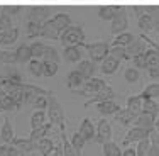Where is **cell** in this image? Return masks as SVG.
Here are the masks:
<instances>
[{
  "label": "cell",
  "mask_w": 159,
  "mask_h": 156,
  "mask_svg": "<svg viewBox=\"0 0 159 156\" xmlns=\"http://www.w3.org/2000/svg\"><path fill=\"white\" fill-rule=\"evenodd\" d=\"M85 49L88 53L90 59L95 63H102L108 54H110V46L105 41H95V43L85 44Z\"/></svg>",
  "instance_id": "3957f363"
},
{
  "label": "cell",
  "mask_w": 159,
  "mask_h": 156,
  "mask_svg": "<svg viewBox=\"0 0 159 156\" xmlns=\"http://www.w3.org/2000/svg\"><path fill=\"white\" fill-rule=\"evenodd\" d=\"M2 149H3V153H5V156H25L24 151H20L19 148L14 146V144H3Z\"/></svg>",
  "instance_id": "f907efd6"
},
{
  "label": "cell",
  "mask_w": 159,
  "mask_h": 156,
  "mask_svg": "<svg viewBox=\"0 0 159 156\" xmlns=\"http://www.w3.org/2000/svg\"><path fill=\"white\" fill-rule=\"evenodd\" d=\"M135 149H137V156H147V153H149V149H151V139L146 138V139L139 141Z\"/></svg>",
  "instance_id": "681fc988"
},
{
  "label": "cell",
  "mask_w": 159,
  "mask_h": 156,
  "mask_svg": "<svg viewBox=\"0 0 159 156\" xmlns=\"http://www.w3.org/2000/svg\"><path fill=\"white\" fill-rule=\"evenodd\" d=\"M107 87V82H105L103 78H88L85 82V85L81 87V88H78L76 92L73 93H78V95H85V97H90V95H95L97 92H100L102 88H105Z\"/></svg>",
  "instance_id": "277c9868"
},
{
  "label": "cell",
  "mask_w": 159,
  "mask_h": 156,
  "mask_svg": "<svg viewBox=\"0 0 159 156\" xmlns=\"http://www.w3.org/2000/svg\"><path fill=\"white\" fill-rule=\"evenodd\" d=\"M41 29H43V24L34 21H27V27H25V34H27L29 39H34V37L41 36Z\"/></svg>",
  "instance_id": "74e56055"
},
{
  "label": "cell",
  "mask_w": 159,
  "mask_h": 156,
  "mask_svg": "<svg viewBox=\"0 0 159 156\" xmlns=\"http://www.w3.org/2000/svg\"><path fill=\"white\" fill-rule=\"evenodd\" d=\"M5 78L12 80V82L19 83V85H22V83H24V80H22L20 73H19L16 68L9 66V64H3V68L0 70V80H5Z\"/></svg>",
  "instance_id": "7402d4cb"
},
{
  "label": "cell",
  "mask_w": 159,
  "mask_h": 156,
  "mask_svg": "<svg viewBox=\"0 0 159 156\" xmlns=\"http://www.w3.org/2000/svg\"><path fill=\"white\" fill-rule=\"evenodd\" d=\"M0 156H5V153H3V149H2V146H0Z\"/></svg>",
  "instance_id": "e7e4bbea"
},
{
  "label": "cell",
  "mask_w": 159,
  "mask_h": 156,
  "mask_svg": "<svg viewBox=\"0 0 159 156\" xmlns=\"http://www.w3.org/2000/svg\"><path fill=\"white\" fill-rule=\"evenodd\" d=\"M61 31H59L58 27H56L54 24L51 22V19L46 21L43 24V29H41V37H44V39H49V41H59V37H61Z\"/></svg>",
  "instance_id": "5bb4252c"
},
{
  "label": "cell",
  "mask_w": 159,
  "mask_h": 156,
  "mask_svg": "<svg viewBox=\"0 0 159 156\" xmlns=\"http://www.w3.org/2000/svg\"><path fill=\"white\" fill-rule=\"evenodd\" d=\"M3 95H5V92H3V88H2V85H0V98L3 97Z\"/></svg>",
  "instance_id": "be15d7a7"
},
{
  "label": "cell",
  "mask_w": 159,
  "mask_h": 156,
  "mask_svg": "<svg viewBox=\"0 0 159 156\" xmlns=\"http://www.w3.org/2000/svg\"><path fill=\"white\" fill-rule=\"evenodd\" d=\"M144 54H146L147 66H149V68H152V66H157V64H159V54H157V51H156L154 48H147Z\"/></svg>",
  "instance_id": "f6af8a7d"
},
{
  "label": "cell",
  "mask_w": 159,
  "mask_h": 156,
  "mask_svg": "<svg viewBox=\"0 0 159 156\" xmlns=\"http://www.w3.org/2000/svg\"><path fill=\"white\" fill-rule=\"evenodd\" d=\"M119 66H120V59H117L115 56L108 54L107 58L102 61L100 70H102V73H103V75H113V73H117Z\"/></svg>",
  "instance_id": "ac0fdd59"
},
{
  "label": "cell",
  "mask_w": 159,
  "mask_h": 156,
  "mask_svg": "<svg viewBox=\"0 0 159 156\" xmlns=\"http://www.w3.org/2000/svg\"><path fill=\"white\" fill-rule=\"evenodd\" d=\"M137 26L139 29H141L142 34H149L151 31H154V19L151 14H142V16H139L137 19Z\"/></svg>",
  "instance_id": "484cf974"
},
{
  "label": "cell",
  "mask_w": 159,
  "mask_h": 156,
  "mask_svg": "<svg viewBox=\"0 0 159 156\" xmlns=\"http://www.w3.org/2000/svg\"><path fill=\"white\" fill-rule=\"evenodd\" d=\"M144 53H146V51H144ZM144 53H142V54L134 56V58H132V63H134L135 68H146V70H147L149 66H147V59H146V54H144Z\"/></svg>",
  "instance_id": "db71d44e"
},
{
  "label": "cell",
  "mask_w": 159,
  "mask_h": 156,
  "mask_svg": "<svg viewBox=\"0 0 159 156\" xmlns=\"http://www.w3.org/2000/svg\"><path fill=\"white\" fill-rule=\"evenodd\" d=\"M147 73H149V77L152 80H159V64L152 68H147Z\"/></svg>",
  "instance_id": "11a10c76"
},
{
  "label": "cell",
  "mask_w": 159,
  "mask_h": 156,
  "mask_svg": "<svg viewBox=\"0 0 159 156\" xmlns=\"http://www.w3.org/2000/svg\"><path fill=\"white\" fill-rule=\"evenodd\" d=\"M142 97L141 95H130V97L127 98V109L132 110L134 114H141L142 112Z\"/></svg>",
  "instance_id": "836d02e7"
},
{
  "label": "cell",
  "mask_w": 159,
  "mask_h": 156,
  "mask_svg": "<svg viewBox=\"0 0 159 156\" xmlns=\"http://www.w3.org/2000/svg\"><path fill=\"white\" fill-rule=\"evenodd\" d=\"M142 112L152 114V116H157L159 109H157V98H146L142 102Z\"/></svg>",
  "instance_id": "7bdbcfd3"
},
{
  "label": "cell",
  "mask_w": 159,
  "mask_h": 156,
  "mask_svg": "<svg viewBox=\"0 0 159 156\" xmlns=\"http://www.w3.org/2000/svg\"><path fill=\"white\" fill-rule=\"evenodd\" d=\"M127 27H129V16H127L125 9L122 7V10L110 21V32L113 36H117L120 32H125Z\"/></svg>",
  "instance_id": "5b68a950"
},
{
  "label": "cell",
  "mask_w": 159,
  "mask_h": 156,
  "mask_svg": "<svg viewBox=\"0 0 159 156\" xmlns=\"http://www.w3.org/2000/svg\"><path fill=\"white\" fill-rule=\"evenodd\" d=\"M70 141H71V144H73L75 151L78 153V156H81V154H83V149H85V144L88 143V141L83 138V136L80 134V132H75V134L71 136V139H70Z\"/></svg>",
  "instance_id": "d590c367"
},
{
  "label": "cell",
  "mask_w": 159,
  "mask_h": 156,
  "mask_svg": "<svg viewBox=\"0 0 159 156\" xmlns=\"http://www.w3.org/2000/svg\"><path fill=\"white\" fill-rule=\"evenodd\" d=\"M46 46H48V44H44V43H32V44H31L32 58L43 59V58H44V51H46Z\"/></svg>",
  "instance_id": "bcb514c9"
},
{
  "label": "cell",
  "mask_w": 159,
  "mask_h": 156,
  "mask_svg": "<svg viewBox=\"0 0 159 156\" xmlns=\"http://www.w3.org/2000/svg\"><path fill=\"white\" fill-rule=\"evenodd\" d=\"M51 22H52V24H54L61 32H64V31H66V29L71 26V17L68 16V14H64V12H58V14H54V16L51 17Z\"/></svg>",
  "instance_id": "cb8c5ba5"
},
{
  "label": "cell",
  "mask_w": 159,
  "mask_h": 156,
  "mask_svg": "<svg viewBox=\"0 0 159 156\" xmlns=\"http://www.w3.org/2000/svg\"><path fill=\"white\" fill-rule=\"evenodd\" d=\"M97 107H98V112H100L102 116H115V114L120 110L119 104H117L115 100L100 102V104H97Z\"/></svg>",
  "instance_id": "d4e9b609"
},
{
  "label": "cell",
  "mask_w": 159,
  "mask_h": 156,
  "mask_svg": "<svg viewBox=\"0 0 159 156\" xmlns=\"http://www.w3.org/2000/svg\"><path fill=\"white\" fill-rule=\"evenodd\" d=\"M124 78H125L127 83H137L139 78H141V71H139V68L135 66H129L125 68V71H124Z\"/></svg>",
  "instance_id": "b9f144b4"
},
{
  "label": "cell",
  "mask_w": 159,
  "mask_h": 156,
  "mask_svg": "<svg viewBox=\"0 0 159 156\" xmlns=\"http://www.w3.org/2000/svg\"><path fill=\"white\" fill-rule=\"evenodd\" d=\"M151 136V131H147V129H142V127H137V125H134V127L129 129V132L125 134V138H124L122 144L124 146H130L132 143H139V141L146 139Z\"/></svg>",
  "instance_id": "52a82bcc"
},
{
  "label": "cell",
  "mask_w": 159,
  "mask_h": 156,
  "mask_svg": "<svg viewBox=\"0 0 159 156\" xmlns=\"http://www.w3.org/2000/svg\"><path fill=\"white\" fill-rule=\"evenodd\" d=\"M59 41H61V44L64 48L66 46H85V31H83L81 26L71 24L70 27L61 34Z\"/></svg>",
  "instance_id": "7a4b0ae2"
},
{
  "label": "cell",
  "mask_w": 159,
  "mask_h": 156,
  "mask_svg": "<svg viewBox=\"0 0 159 156\" xmlns=\"http://www.w3.org/2000/svg\"><path fill=\"white\" fill-rule=\"evenodd\" d=\"M16 148H19L24 153H32V151H37V143H34L31 138H14L12 143Z\"/></svg>",
  "instance_id": "e0dca14e"
},
{
  "label": "cell",
  "mask_w": 159,
  "mask_h": 156,
  "mask_svg": "<svg viewBox=\"0 0 159 156\" xmlns=\"http://www.w3.org/2000/svg\"><path fill=\"white\" fill-rule=\"evenodd\" d=\"M51 9L46 5H37V7H29L27 9V21H34L39 22V24H44L46 21L51 19Z\"/></svg>",
  "instance_id": "8992f818"
},
{
  "label": "cell",
  "mask_w": 159,
  "mask_h": 156,
  "mask_svg": "<svg viewBox=\"0 0 159 156\" xmlns=\"http://www.w3.org/2000/svg\"><path fill=\"white\" fill-rule=\"evenodd\" d=\"M3 12H7V14H10V16H14V14H17V12H20V7L16 5V7H3Z\"/></svg>",
  "instance_id": "9f6ffc18"
},
{
  "label": "cell",
  "mask_w": 159,
  "mask_h": 156,
  "mask_svg": "<svg viewBox=\"0 0 159 156\" xmlns=\"http://www.w3.org/2000/svg\"><path fill=\"white\" fill-rule=\"evenodd\" d=\"M120 10H122V7H120V5H103V7L98 9V19L110 22L112 19L120 12Z\"/></svg>",
  "instance_id": "603a6c76"
},
{
  "label": "cell",
  "mask_w": 159,
  "mask_h": 156,
  "mask_svg": "<svg viewBox=\"0 0 159 156\" xmlns=\"http://www.w3.org/2000/svg\"><path fill=\"white\" fill-rule=\"evenodd\" d=\"M110 54L115 56V58L120 59V61H122V59H129L125 46H115V44H112L110 46Z\"/></svg>",
  "instance_id": "7dc6e473"
},
{
  "label": "cell",
  "mask_w": 159,
  "mask_h": 156,
  "mask_svg": "<svg viewBox=\"0 0 159 156\" xmlns=\"http://www.w3.org/2000/svg\"><path fill=\"white\" fill-rule=\"evenodd\" d=\"M157 109H159V98H157Z\"/></svg>",
  "instance_id": "03108f58"
},
{
  "label": "cell",
  "mask_w": 159,
  "mask_h": 156,
  "mask_svg": "<svg viewBox=\"0 0 159 156\" xmlns=\"http://www.w3.org/2000/svg\"><path fill=\"white\" fill-rule=\"evenodd\" d=\"M147 156H159V144L151 143V149H149V153H147Z\"/></svg>",
  "instance_id": "6f0895ef"
},
{
  "label": "cell",
  "mask_w": 159,
  "mask_h": 156,
  "mask_svg": "<svg viewBox=\"0 0 159 156\" xmlns=\"http://www.w3.org/2000/svg\"><path fill=\"white\" fill-rule=\"evenodd\" d=\"M27 70L32 77H43V61L37 58H32L27 63Z\"/></svg>",
  "instance_id": "60d3db41"
},
{
  "label": "cell",
  "mask_w": 159,
  "mask_h": 156,
  "mask_svg": "<svg viewBox=\"0 0 159 156\" xmlns=\"http://www.w3.org/2000/svg\"><path fill=\"white\" fill-rule=\"evenodd\" d=\"M85 82H86V78L83 77L78 70L70 71L68 77H66V87L71 90V92H76L78 88H81V87L85 85Z\"/></svg>",
  "instance_id": "8fae6325"
},
{
  "label": "cell",
  "mask_w": 159,
  "mask_h": 156,
  "mask_svg": "<svg viewBox=\"0 0 159 156\" xmlns=\"http://www.w3.org/2000/svg\"><path fill=\"white\" fill-rule=\"evenodd\" d=\"M156 117L157 116H152V114H147V112H141L134 121V125L137 127H142V129H147V131L152 132L154 127H156Z\"/></svg>",
  "instance_id": "30bf717a"
},
{
  "label": "cell",
  "mask_w": 159,
  "mask_h": 156,
  "mask_svg": "<svg viewBox=\"0 0 159 156\" xmlns=\"http://www.w3.org/2000/svg\"><path fill=\"white\" fill-rule=\"evenodd\" d=\"M22 90H24L25 97H27V104H31L36 97H41V95H49L51 92H48L46 88L43 87H37V85H32V83H22Z\"/></svg>",
  "instance_id": "7c38bea8"
},
{
  "label": "cell",
  "mask_w": 159,
  "mask_h": 156,
  "mask_svg": "<svg viewBox=\"0 0 159 156\" xmlns=\"http://www.w3.org/2000/svg\"><path fill=\"white\" fill-rule=\"evenodd\" d=\"M102 153H103V156H122V149L117 143L108 141V143L102 144Z\"/></svg>",
  "instance_id": "d6a6232c"
},
{
  "label": "cell",
  "mask_w": 159,
  "mask_h": 156,
  "mask_svg": "<svg viewBox=\"0 0 159 156\" xmlns=\"http://www.w3.org/2000/svg\"><path fill=\"white\" fill-rule=\"evenodd\" d=\"M46 114H48V119L52 125H61L64 124V107L61 105V102L56 98L54 92H51L48 95V109H46Z\"/></svg>",
  "instance_id": "6da1fadb"
},
{
  "label": "cell",
  "mask_w": 159,
  "mask_h": 156,
  "mask_svg": "<svg viewBox=\"0 0 159 156\" xmlns=\"http://www.w3.org/2000/svg\"><path fill=\"white\" fill-rule=\"evenodd\" d=\"M43 59H46V61H54V63H59V54H58V51H56L54 48L46 46V51H44V58H43Z\"/></svg>",
  "instance_id": "f5cc1de1"
},
{
  "label": "cell",
  "mask_w": 159,
  "mask_h": 156,
  "mask_svg": "<svg viewBox=\"0 0 159 156\" xmlns=\"http://www.w3.org/2000/svg\"><path fill=\"white\" fill-rule=\"evenodd\" d=\"M78 132L83 136L86 141H92L95 139V134H97V127L93 125V122L88 119V117H85V119L81 121V124H80V129Z\"/></svg>",
  "instance_id": "2e32d148"
},
{
  "label": "cell",
  "mask_w": 159,
  "mask_h": 156,
  "mask_svg": "<svg viewBox=\"0 0 159 156\" xmlns=\"http://www.w3.org/2000/svg\"><path fill=\"white\" fill-rule=\"evenodd\" d=\"M52 156H64V153H63V146H56L54 151H52Z\"/></svg>",
  "instance_id": "94428289"
},
{
  "label": "cell",
  "mask_w": 159,
  "mask_h": 156,
  "mask_svg": "<svg viewBox=\"0 0 159 156\" xmlns=\"http://www.w3.org/2000/svg\"><path fill=\"white\" fill-rule=\"evenodd\" d=\"M149 139H151V143H152V144H159V132L152 131V132H151V136H149Z\"/></svg>",
  "instance_id": "91938a15"
},
{
  "label": "cell",
  "mask_w": 159,
  "mask_h": 156,
  "mask_svg": "<svg viewBox=\"0 0 159 156\" xmlns=\"http://www.w3.org/2000/svg\"><path fill=\"white\" fill-rule=\"evenodd\" d=\"M10 27H14L12 16L2 10V12H0V31H5V29H10Z\"/></svg>",
  "instance_id": "c3c4849f"
},
{
  "label": "cell",
  "mask_w": 159,
  "mask_h": 156,
  "mask_svg": "<svg viewBox=\"0 0 159 156\" xmlns=\"http://www.w3.org/2000/svg\"><path fill=\"white\" fill-rule=\"evenodd\" d=\"M0 63H2V64H14V63H17L16 51H7V49H0Z\"/></svg>",
  "instance_id": "ee69618b"
},
{
  "label": "cell",
  "mask_w": 159,
  "mask_h": 156,
  "mask_svg": "<svg viewBox=\"0 0 159 156\" xmlns=\"http://www.w3.org/2000/svg\"><path fill=\"white\" fill-rule=\"evenodd\" d=\"M16 56H17V63H29L32 59V51H31V44H22L16 49Z\"/></svg>",
  "instance_id": "4dcf8cb0"
},
{
  "label": "cell",
  "mask_w": 159,
  "mask_h": 156,
  "mask_svg": "<svg viewBox=\"0 0 159 156\" xmlns=\"http://www.w3.org/2000/svg\"><path fill=\"white\" fill-rule=\"evenodd\" d=\"M17 37H19V29L17 27H10V29H5V31H0V46L2 48L12 46L17 41Z\"/></svg>",
  "instance_id": "9a60e30c"
},
{
  "label": "cell",
  "mask_w": 159,
  "mask_h": 156,
  "mask_svg": "<svg viewBox=\"0 0 159 156\" xmlns=\"http://www.w3.org/2000/svg\"><path fill=\"white\" fill-rule=\"evenodd\" d=\"M63 58L68 63H80L83 59L81 46H66L63 51Z\"/></svg>",
  "instance_id": "ffe728a7"
},
{
  "label": "cell",
  "mask_w": 159,
  "mask_h": 156,
  "mask_svg": "<svg viewBox=\"0 0 159 156\" xmlns=\"http://www.w3.org/2000/svg\"><path fill=\"white\" fill-rule=\"evenodd\" d=\"M32 107L36 110H46L48 109V95H41L32 100Z\"/></svg>",
  "instance_id": "816d5d0a"
},
{
  "label": "cell",
  "mask_w": 159,
  "mask_h": 156,
  "mask_svg": "<svg viewBox=\"0 0 159 156\" xmlns=\"http://www.w3.org/2000/svg\"><path fill=\"white\" fill-rule=\"evenodd\" d=\"M76 70H78L86 80H88V78H93V77H95V71H97V63L92 61V59H81V61L78 63Z\"/></svg>",
  "instance_id": "d6986e66"
},
{
  "label": "cell",
  "mask_w": 159,
  "mask_h": 156,
  "mask_svg": "<svg viewBox=\"0 0 159 156\" xmlns=\"http://www.w3.org/2000/svg\"><path fill=\"white\" fill-rule=\"evenodd\" d=\"M0 107H2V112H16V110L20 109V105H19L10 95H3V97L0 98Z\"/></svg>",
  "instance_id": "1f68e13d"
},
{
  "label": "cell",
  "mask_w": 159,
  "mask_h": 156,
  "mask_svg": "<svg viewBox=\"0 0 159 156\" xmlns=\"http://www.w3.org/2000/svg\"><path fill=\"white\" fill-rule=\"evenodd\" d=\"M95 141H97L98 144H103V143L112 141V127H110V122H108V121H105V119L98 121Z\"/></svg>",
  "instance_id": "ba28073f"
},
{
  "label": "cell",
  "mask_w": 159,
  "mask_h": 156,
  "mask_svg": "<svg viewBox=\"0 0 159 156\" xmlns=\"http://www.w3.org/2000/svg\"><path fill=\"white\" fill-rule=\"evenodd\" d=\"M122 156H137V149H135V148H129L127 146V149L122 151Z\"/></svg>",
  "instance_id": "680465c9"
},
{
  "label": "cell",
  "mask_w": 159,
  "mask_h": 156,
  "mask_svg": "<svg viewBox=\"0 0 159 156\" xmlns=\"http://www.w3.org/2000/svg\"><path fill=\"white\" fill-rule=\"evenodd\" d=\"M154 131L159 132V114H157V117H156V127H154Z\"/></svg>",
  "instance_id": "6125c7cd"
},
{
  "label": "cell",
  "mask_w": 159,
  "mask_h": 156,
  "mask_svg": "<svg viewBox=\"0 0 159 156\" xmlns=\"http://www.w3.org/2000/svg\"><path fill=\"white\" fill-rule=\"evenodd\" d=\"M134 39H135V37H134V34H130V32H127V31H125V32L117 34L112 44H115V46H129V44H130Z\"/></svg>",
  "instance_id": "ab89813d"
},
{
  "label": "cell",
  "mask_w": 159,
  "mask_h": 156,
  "mask_svg": "<svg viewBox=\"0 0 159 156\" xmlns=\"http://www.w3.org/2000/svg\"><path fill=\"white\" fill-rule=\"evenodd\" d=\"M59 70V63H54V61H46V59H43V77H54L56 73H58Z\"/></svg>",
  "instance_id": "8d00e7d4"
},
{
  "label": "cell",
  "mask_w": 159,
  "mask_h": 156,
  "mask_svg": "<svg viewBox=\"0 0 159 156\" xmlns=\"http://www.w3.org/2000/svg\"><path fill=\"white\" fill-rule=\"evenodd\" d=\"M16 138V131H14V124L9 119V116L3 117V124L0 127V139L3 141V144H10L12 139Z\"/></svg>",
  "instance_id": "4fadbf2b"
},
{
  "label": "cell",
  "mask_w": 159,
  "mask_h": 156,
  "mask_svg": "<svg viewBox=\"0 0 159 156\" xmlns=\"http://www.w3.org/2000/svg\"><path fill=\"white\" fill-rule=\"evenodd\" d=\"M52 129V124L51 122H46L44 125H41V127H36L31 131V134H29V138H31L34 143H37V141H41L43 138H46L49 134V131Z\"/></svg>",
  "instance_id": "f546056e"
},
{
  "label": "cell",
  "mask_w": 159,
  "mask_h": 156,
  "mask_svg": "<svg viewBox=\"0 0 159 156\" xmlns=\"http://www.w3.org/2000/svg\"><path fill=\"white\" fill-rule=\"evenodd\" d=\"M48 122V114L46 110H34V114L31 116V127L36 129V127H41Z\"/></svg>",
  "instance_id": "e575fe53"
},
{
  "label": "cell",
  "mask_w": 159,
  "mask_h": 156,
  "mask_svg": "<svg viewBox=\"0 0 159 156\" xmlns=\"http://www.w3.org/2000/svg\"><path fill=\"white\" fill-rule=\"evenodd\" d=\"M113 98H115V90L110 85H107L100 92H97L88 102H85V107H90L92 104H100V102H105V100H113Z\"/></svg>",
  "instance_id": "9c48e42d"
},
{
  "label": "cell",
  "mask_w": 159,
  "mask_h": 156,
  "mask_svg": "<svg viewBox=\"0 0 159 156\" xmlns=\"http://www.w3.org/2000/svg\"><path fill=\"white\" fill-rule=\"evenodd\" d=\"M135 117H137V114H134L132 110H129L127 107L125 109H120L119 112L115 114V121L120 125H125V127H127V125H130V124H134Z\"/></svg>",
  "instance_id": "44dd1931"
},
{
  "label": "cell",
  "mask_w": 159,
  "mask_h": 156,
  "mask_svg": "<svg viewBox=\"0 0 159 156\" xmlns=\"http://www.w3.org/2000/svg\"><path fill=\"white\" fill-rule=\"evenodd\" d=\"M54 148H56L54 141H52L51 138H48V136H46V138H43L41 141H37V151H39L41 156H49V154H52Z\"/></svg>",
  "instance_id": "f1b7e54d"
},
{
  "label": "cell",
  "mask_w": 159,
  "mask_h": 156,
  "mask_svg": "<svg viewBox=\"0 0 159 156\" xmlns=\"http://www.w3.org/2000/svg\"><path fill=\"white\" fill-rule=\"evenodd\" d=\"M59 129H61V146H63L64 156H78V153L73 148V144H71V141L68 139V136H66V127H64V124L59 125Z\"/></svg>",
  "instance_id": "83f0119b"
},
{
  "label": "cell",
  "mask_w": 159,
  "mask_h": 156,
  "mask_svg": "<svg viewBox=\"0 0 159 156\" xmlns=\"http://www.w3.org/2000/svg\"><path fill=\"white\" fill-rule=\"evenodd\" d=\"M127 49V56H129V59H132L134 56H137V54H142L144 51H146V43H144L142 39H134L129 46H125Z\"/></svg>",
  "instance_id": "4316f807"
},
{
  "label": "cell",
  "mask_w": 159,
  "mask_h": 156,
  "mask_svg": "<svg viewBox=\"0 0 159 156\" xmlns=\"http://www.w3.org/2000/svg\"><path fill=\"white\" fill-rule=\"evenodd\" d=\"M142 100L146 98H159V83H149L141 93Z\"/></svg>",
  "instance_id": "f35d334b"
}]
</instances>
